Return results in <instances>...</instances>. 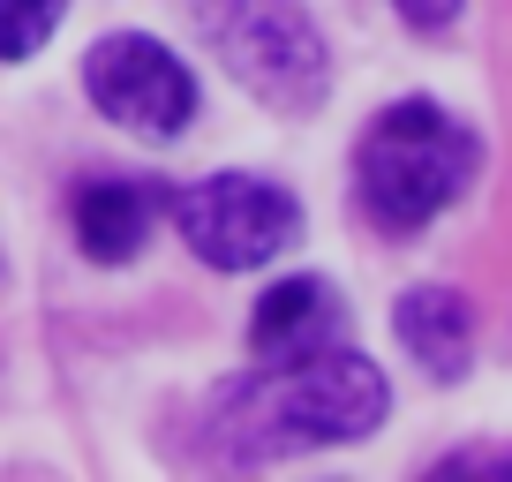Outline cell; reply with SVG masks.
I'll return each mask as SVG.
<instances>
[{"label":"cell","instance_id":"cell-9","mask_svg":"<svg viewBox=\"0 0 512 482\" xmlns=\"http://www.w3.org/2000/svg\"><path fill=\"white\" fill-rule=\"evenodd\" d=\"M61 16H68V0H0V61L38 53Z\"/></svg>","mask_w":512,"mask_h":482},{"label":"cell","instance_id":"cell-8","mask_svg":"<svg viewBox=\"0 0 512 482\" xmlns=\"http://www.w3.org/2000/svg\"><path fill=\"white\" fill-rule=\"evenodd\" d=\"M144 234H151V189H136V181H91V189L76 196V241H83V257L128 264L136 249H144Z\"/></svg>","mask_w":512,"mask_h":482},{"label":"cell","instance_id":"cell-4","mask_svg":"<svg viewBox=\"0 0 512 482\" xmlns=\"http://www.w3.org/2000/svg\"><path fill=\"white\" fill-rule=\"evenodd\" d=\"M174 219H181L189 249L211 272L272 264L279 249L302 234V204H294L279 181H256V174H211V181H196V189H181Z\"/></svg>","mask_w":512,"mask_h":482},{"label":"cell","instance_id":"cell-1","mask_svg":"<svg viewBox=\"0 0 512 482\" xmlns=\"http://www.w3.org/2000/svg\"><path fill=\"white\" fill-rule=\"evenodd\" d=\"M384 407H392L384 370L332 339V347H309L294 362H256L249 385H234L219 400V437L234 460H272V452L369 437L384 422Z\"/></svg>","mask_w":512,"mask_h":482},{"label":"cell","instance_id":"cell-10","mask_svg":"<svg viewBox=\"0 0 512 482\" xmlns=\"http://www.w3.org/2000/svg\"><path fill=\"white\" fill-rule=\"evenodd\" d=\"M392 8H400L415 31H445V23L460 16V0H392Z\"/></svg>","mask_w":512,"mask_h":482},{"label":"cell","instance_id":"cell-2","mask_svg":"<svg viewBox=\"0 0 512 482\" xmlns=\"http://www.w3.org/2000/svg\"><path fill=\"white\" fill-rule=\"evenodd\" d=\"M475 159H482V144L445 106L400 98V106H384L362 129L354 174H362V204L384 234H415L475 181Z\"/></svg>","mask_w":512,"mask_h":482},{"label":"cell","instance_id":"cell-3","mask_svg":"<svg viewBox=\"0 0 512 482\" xmlns=\"http://www.w3.org/2000/svg\"><path fill=\"white\" fill-rule=\"evenodd\" d=\"M204 38L264 106L309 113L324 98V38L294 0H204Z\"/></svg>","mask_w":512,"mask_h":482},{"label":"cell","instance_id":"cell-7","mask_svg":"<svg viewBox=\"0 0 512 482\" xmlns=\"http://www.w3.org/2000/svg\"><path fill=\"white\" fill-rule=\"evenodd\" d=\"M400 347L415 354L430 377H467V354H475V324H467V302L452 287H415L400 294Z\"/></svg>","mask_w":512,"mask_h":482},{"label":"cell","instance_id":"cell-6","mask_svg":"<svg viewBox=\"0 0 512 482\" xmlns=\"http://www.w3.org/2000/svg\"><path fill=\"white\" fill-rule=\"evenodd\" d=\"M339 339V302L324 279H279L249 317V347L256 362H294L309 347H332Z\"/></svg>","mask_w":512,"mask_h":482},{"label":"cell","instance_id":"cell-5","mask_svg":"<svg viewBox=\"0 0 512 482\" xmlns=\"http://www.w3.org/2000/svg\"><path fill=\"white\" fill-rule=\"evenodd\" d=\"M83 83H91L98 113H113L121 129H144V136H181L196 113V76L144 31L98 38L91 61H83Z\"/></svg>","mask_w":512,"mask_h":482},{"label":"cell","instance_id":"cell-11","mask_svg":"<svg viewBox=\"0 0 512 482\" xmlns=\"http://www.w3.org/2000/svg\"><path fill=\"white\" fill-rule=\"evenodd\" d=\"M497 475H505V482H512V460H497Z\"/></svg>","mask_w":512,"mask_h":482}]
</instances>
